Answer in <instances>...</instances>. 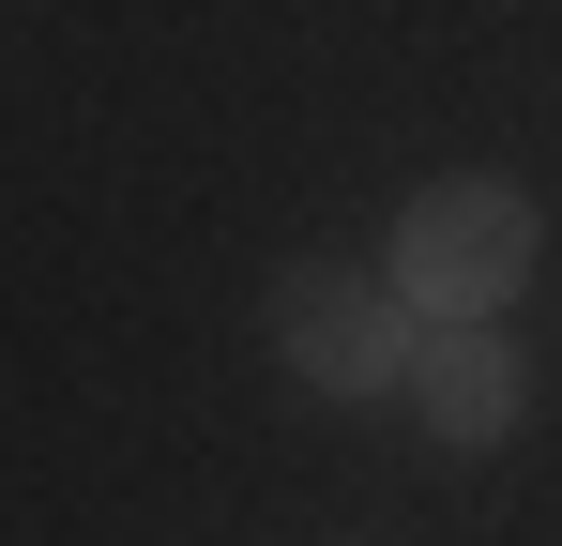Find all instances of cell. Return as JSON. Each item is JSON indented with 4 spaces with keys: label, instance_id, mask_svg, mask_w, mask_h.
Listing matches in <instances>:
<instances>
[{
    "label": "cell",
    "instance_id": "6da1fadb",
    "mask_svg": "<svg viewBox=\"0 0 562 546\" xmlns=\"http://www.w3.org/2000/svg\"><path fill=\"white\" fill-rule=\"evenodd\" d=\"M411 350H426V304L395 273H366V259H289L274 273V364L304 395H395Z\"/></svg>",
    "mask_w": 562,
    "mask_h": 546
},
{
    "label": "cell",
    "instance_id": "7a4b0ae2",
    "mask_svg": "<svg viewBox=\"0 0 562 546\" xmlns=\"http://www.w3.org/2000/svg\"><path fill=\"white\" fill-rule=\"evenodd\" d=\"M395 288H411L426 319H502V304L532 288V197L486 182V168L426 182V197L395 213Z\"/></svg>",
    "mask_w": 562,
    "mask_h": 546
},
{
    "label": "cell",
    "instance_id": "3957f363",
    "mask_svg": "<svg viewBox=\"0 0 562 546\" xmlns=\"http://www.w3.org/2000/svg\"><path fill=\"white\" fill-rule=\"evenodd\" d=\"M411 410H426L457 455H502V441H517V410H532L517 334H502V319H426V350H411Z\"/></svg>",
    "mask_w": 562,
    "mask_h": 546
}]
</instances>
